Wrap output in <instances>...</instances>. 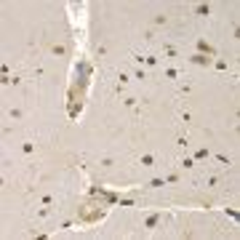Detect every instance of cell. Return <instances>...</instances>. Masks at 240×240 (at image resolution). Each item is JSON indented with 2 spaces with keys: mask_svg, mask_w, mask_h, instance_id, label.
<instances>
[{
  "mask_svg": "<svg viewBox=\"0 0 240 240\" xmlns=\"http://www.w3.org/2000/svg\"><path fill=\"white\" fill-rule=\"evenodd\" d=\"M155 160H152V155H144V158H141V166H152Z\"/></svg>",
  "mask_w": 240,
  "mask_h": 240,
  "instance_id": "3",
  "label": "cell"
},
{
  "mask_svg": "<svg viewBox=\"0 0 240 240\" xmlns=\"http://www.w3.org/2000/svg\"><path fill=\"white\" fill-rule=\"evenodd\" d=\"M198 51H203V53H213V48L208 46L206 40H200V43H198Z\"/></svg>",
  "mask_w": 240,
  "mask_h": 240,
  "instance_id": "1",
  "label": "cell"
},
{
  "mask_svg": "<svg viewBox=\"0 0 240 240\" xmlns=\"http://www.w3.org/2000/svg\"><path fill=\"white\" fill-rule=\"evenodd\" d=\"M192 61H195V64H206L208 56H200V53H198V56H192Z\"/></svg>",
  "mask_w": 240,
  "mask_h": 240,
  "instance_id": "2",
  "label": "cell"
}]
</instances>
